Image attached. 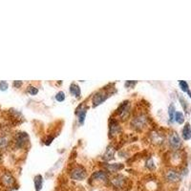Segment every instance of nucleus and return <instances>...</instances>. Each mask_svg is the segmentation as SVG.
I'll return each mask as SVG.
<instances>
[{"mask_svg":"<svg viewBox=\"0 0 191 191\" xmlns=\"http://www.w3.org/2000/svg\"><path fill=\"white\" fill-rule=\"evenodd\" d=\"M146 121H147V118L144 115L140 114V115H138V116L134 117V118L131 121V126L136 130H140L143 129L145 124H146Z\"/></svg>","mask_w":191,"mask_h":191,"instance_id":"obj_1","label":"nucleus"},{"mask_svg":"<svg viewBox=\"0 0 191 191\" xmlns=\"http://www.w3.org/2000/svg\"><path fill=\"white\" fill-rule=\"evenodd\" d=\"M71 177L72 179L76 180V181H82V180L86 178V170L82 166L76 167L72 171Z\"/></svg>","mask_w":191,"mask_h":191,"instance_id":"obj_2","label":"nucleus"},{"mask_svg":"<svg viewBox=\"0 0 191 191\" xmlns=\"http://www.w3.org/2000/svg\"><path fill=\"white\" fill-rule=\"evenodd\" d=\"M126 182H127V179L122 175H118L110 181L111 185H112L115 188H122V187L126 185Z\"/></svg>","mask_w":191,"mask_h":191,"instance_id":"obj_3","label":"nucleus"},{"mask_svg":"<svg viewBox=\"0 0 191 191\" xmlns=\"http://www.w3.org/2000/svg\"><path fill=\"white\" fill-rule=\"evenodd\" d=\"M168 141H169L170 146L173 149H179L182 145L181 139H180L179 135L176 132H173L170 134L169 138H168Z\"/></svg>","mask_w":191,"mask_h":191,"instance_id":"obj_4","label":"nucleus"},{"mask_svg":"<svg viewBox=\"0 0 191 191\" xmlns=\"http://www.w3.org/2000/svg\"><path fill=\"white\" fill-rule=\"evenodd\" d=\"M164 176H165L166 181L170 182H177L181 180V175H180L176 170H173V169L167 170Z\"/></svg>","mask_w":191,"mask_h":191,"instance_id":"obj_5","label":"nucleus"},{"mask_svg":"<svg viewBox=\"0 0 191 191\" xmlns=\"http://www.w3.org/2000/svg\"><path fill=\"white\" fill-rule=\"evenodd\" d=\"M108 180V176H107L106 172L104 171H97L91 176L90 182H106Z\"/></svg>","mask_w":191,"mask_h":191,"instance_id":"obj_6","label":"nucleus"},{"mask_svg":"<svg viewBox=\"0 0 191 191\" xmlns=\"http://www.w3.org/2000/svg\"><path fill=\"white\" fill-rule=\"evenodd\" d=\"M118 113L120 114L122 120H125L129 115V101H124L120 105L118 109Z\"/></svg>","mask_w":191,"mask_h":191,"instance_id":"obj_7","label":"nucleus"},{"mask_svg":"<svg viewBox=\"0 0 191 191\" xmlns=\"http://www.w3.org/2000/svg\"><path fill=\"white\" fill-rule=\"evenodd\" d=\"M109 96L108 94L106 93V92L104 91H99L98 93H97L95 96H94V98H93V103H94V105H98V104H100L101 102H103L105 100V99L108 98Z\"/></svg>","mask_w":191,"mask_h":191,"instance_id":"obj_8","label":"nucleus"},{"mask_svg":"<svg viewBox=\"0 0 191 191\" xmlns=\"http://www.w3.org/2000/svg\"><path fill=\"white\" fill-rule=\"evenodd\" d=\"M1 181H2V182L4 183V185H6V186H11V185H14V179L13 176H11V173H9V172H6V173L3 174L2 178H1Z\"/></svg>","mask_w":191,"mask_h":191,"instance_id":"obj_9","label":"nucleus"},{"mask_svg":"<svg viewBox=\"0 0 191 191\" xmlns=\"http://www.w3.org/2000/svg\"><path fill=\"white\" fill-rule=\"evenodd\" d=\"M27 140H28V135L26 133H18L15 143H16L17 147H22L27 143Z\"/></svg>","mask_w":191,"mask_h":191,"instance_id":"obj_10","label":"nucleus"},{"mask_svg":"<svg viewBox=\"0 0 191 191\" xmlns=\"http://www.w3.org/2000/svg\"><path fill=\"white\" fill-rule=\"evenodd\" d=\"M182 135L183 140H185L191 139V127H190L189 123L185 124V126H183V128H182Z\"/></svg>","mask_w":191,"mask_h":191,"instance_id":"obj_11","label":"nucleus"},{"mask_svg":"<svg viewBox=\"0 0 191 191\" xmlns=\"http://www.w3.org/2000/svg\"><path fill=\"white\" fill-rule=\"evenodd\" d=\"M120 131V124L118 123V121L116 120H113L112 123L110 125V134L112 135V137L118 135V133Z\"/></svg>","mask_w":191,"mask_h":191,"instance_id":"obj_12","label":"nucleus"},{"mask_svg":"<svg viewBox=\"0 0 191 191\" xmlns=\"http://www.w3.org/2000/svg\"><path fill=\"white\" fill-rule=\"evenodd\" d=\"M151 140L153 141V143H157V144H160V143H163L164 137L162 135V134L154 132V133H152V135H151Z\"/></svg>","mask_w":191,"mask_h":191,"instance_id":"obj_13","label":"nucleus"},{"mask_svg":"<svg viewBox=\"0 0 191 191\" xmlns=\"http://www.w3.org/2000/svg\"><path fill=\"white\" fill-rule=\"evenodd\" d=\"M80 110L76 109V114L78 116V120L80 123H83L84 120H85V116H86V113H87V107H81L80 106Z\"/></svg>","mask_w":191,"mask_h":191,"instance_id":"obj_14","label":"nucleus"},{"mask_svg":"<svg viewBox=\"0 0 191 191\" xmlns=\"http://www.w3.org/2000/svg\"><path fill=\"white\" fill-rule=\"evenodd\" d=\"M107 170L109 172H117L123 168V164L122 163H113V164H107L106 165Z\"/></svg>","mask_w":191,"mask_h":191,"instance_id":"obj_15","label":"nucleus"},{"mask_svg":"<svg viewBox=\"0 0 191 191\" xmlns=\"http://www.w3.org/2000/svg\"><path fill=\"white\" fill-rule=\"evenodd\" d=\"M114 153H115V149H114L113 146H111V145H110V146L107 147L104 155H103V159H104L105 160H110L111 159L113 158Z\"/></svg>","mask_w":191,"mask_h":191,"instance_id":"obj_16","label":"nucleus"},{"mask_svg":"<svg viewBox=\"0 0 191 191\" xmlns=\"http://www.w3.org/2000/svg\"><path fill=\"white\" fill-rule=\"evenodd\" d=\"M42 183H43V180H42L41 175H37L34 178V187H36V191H40L42 188Z\"/></svg>","mask_w":191,"mask_h":191,"instance_id":"obj_17","label":"nucleus"},{"mask_svg":"<svg viewBox=\"0 0 191 191\" xmlns=\"http://www.w3.org/2000/svg\"><path fill=\"white\" fill-rule=\"evenodd\" d=\"M70 92L72 95L76 96V98H78L80 96V88L78 84H76V83H72V85L70 87Z\"/></svg>","mask_w":191,"mask_h":191,"instance_id":"obj_18","label":"nucleus"},{"mask_svg":"<svg viewBox=\"0 0 191 191\" xmlns=\"http://www.w3.org/2000/svg\"><path fill=\"white\" fill-rule=\"evenodd\" d=\"M174 118H175V120L180 124L183 123V121H185V117H183V114L181 113V112H176Z\"/></svg>","mask_w":191,"mask_h":191,"instance_id":"obj_19","label":"nucleus"},{"mask_svg":"<svg viewBox=\"0 0 191 191\" xmlns=\"http://www.w3.org/2000/svg\"><path fill=\"white\" fill-rule=\"evenodd\" d=\"M179 84H180V87H181V89L183 92H186V93H188V92H189V87H188V84H187L186 81H185V80H181V81L179 82Z\"/></svg>","mask_w":191,"mask_h":191,"instance_id":"obj_20","label":"nucleus"},{"mask_svg":"<svg viewBox=\"0 0 191 191\" xmlns=\"http://www.w3.org/2000/svg\"><path fill=\"white\" fill-rule=\"evenodd\" d=\"M168 113H169V118H170V120L172 121L174 120V117H175V107L173 104H171L168 108Z\"/></svg>","mask_w":191,"mask_h":191,"instance_id":"obj_21","label":"nucleus"},{"mask_svg":"<svg viewBox=\"0 0 191 191\" xmlns=\"http://www.w3.org/2000/svg\"><path fill=\"white\" fill-rule=\"evenodd\" d=\"M8 139L6 137H2V138H0V149H3V148H5L7 145H8Z\"/></svg>","mask_w":191,"mask_h":191,"instance_id":"obj_22","label":"nucleus"},{"mask_svg":"<svg viewBox=\"0 0 191 191\" xmlns=\"http://www.w3.org/2000/svg\"><path fill=\"white\" fill-rule=\"evenodd\" d=\"M56 99L57 101H63L65 99V94L63 93L62 91L58 92V93H57L56 96Z\"/></svg>","mask_w":191,"mask_h":191,"instance_id":"obj_23","label":"nucleus"},{"mask_svg":"<svg viewBox=\"0 0 191 191\" xmlns=\"http://www.w3.org/2000/svg\"><path fill=\"white\" fill-rule=\"evenodd\" d=\"M146 167L148 168V169H154L155 168V165H154V162H153V160L151 158H149L147 160H146Z\"/></svg>","mask_w":191,"mask_h":191,"instance_id":"obj_24","label":"nucleus"},{"mask_svg":"<svg viewBox=\"0 0 191 191\" xmlns=\"http://www.w3.org/2000/svg\"><path fill=\"white\" fill-rule=\"evenodd\" d=\"M7 89H8V83L5 82V81H1V82H0V90L5 91Z\"/></svg>","mask_w":191,"mask_h":191,"instance_id":"obj_25","label":"nucleus"},{"mask_svg":"<svg viewBox=\"0 0 191 191\" xmlns=\"http://www.w3.org/2000/svg\"><path fill=\"white\" fill-rule=\"evenodd\" d=\"M28 92H29L31 95H36V94H37L38 90L36 89V88H34V87H29Z\"/></svg>","mask_w":191,"mask_h":191,"instance_id":"obj_26","label":"nucleus"},{"mask_svg":"<svg viewBox=\"0 0 191 191\" xmlns=\"http://www.w3.org/2000/svg\"><path fill=\"white\" fill-rule=\"evenodd\" d=\"M180 100H181V102H182V105L183 107V109H186V102H185V99H183L182 98H180Z\"/></svg>","mask_w":191,"mask_h":191,"instance_id":"obj_27","label":"nucleus"},{"mask_svg":"<svg viewBox=\"0 0 191 191\" xmlns=\"http://www.w3.org/2000/svg\"><path fill=\"white\" fill-rule=\"evenodd\" d=\"M133 84H136V81H127L125 83V86L126 87H129L130 85H133Z\"/></svg>","mask_w":191,"mask_h":191,"instance_id":"obj_28","label":"nucleus"},{"mask_svg":"<svg viewBox=\"0 0 191 191\" xmlns=\"http://www.w3.org/2000/svg\"><path fill=\"white\" fill-rule=\"evenodd\" d=\"M21 83H22L21 81H14V85L15 87H18V86L21 85Z\"/></svg>","mask_w":191,"mask_h":191,"instance_id":"obj_29","label":"nucleus"}]
</instances>
